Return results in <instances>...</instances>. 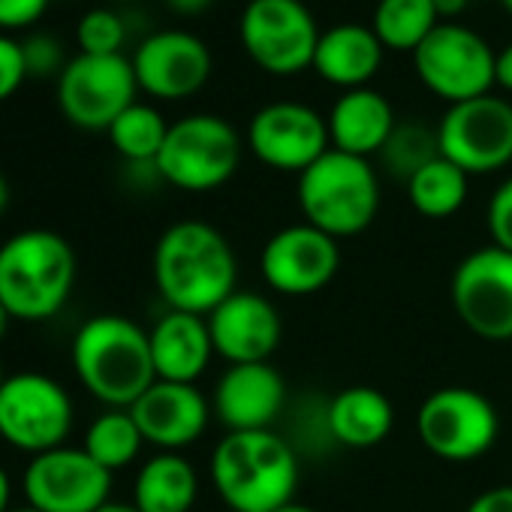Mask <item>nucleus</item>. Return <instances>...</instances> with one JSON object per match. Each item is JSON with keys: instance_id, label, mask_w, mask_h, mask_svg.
<instances>
[{"instance_id": "f704fd0d", "label": "nucleus", "mask_w": 512, "mask_h": 512, "mask_svg": "<svg viewBox=\"0 0 512 512\" xmlns=\"http://www.w3.org/2000/svg\"><path fill=\"white\" fill-rule=\"evenodd\" d=\"M49 0H0V31H19L40 22Z\"/></svg>"}, {"instance_id": "ddd939ff", "label": "nucleus", "mask_w": 512, "mask_h": 512, "mask_svg": "<svg viewBox=\"0 0 512 512\" xmlns=\"http://www.w3.org/2000/svg\"><path fill=\"white\" fill-rule=\"evenodd\" d=\"M440 154L467 175H488L512 163V103L494 94L449 106L437 124Z\"/></svg>"}, {"instance_id": "c756f323", "label": "nucleus", "mask_w": 512, "mask_h": 512, "mask_svg": "<svg viewBox=\"0 0 512 512\" xmlns=\"http://www.w3.org/2000/svg\"><path fill=\"white\" fill-rule=\"evenodd\" d=\"M377 157L395 178H401L407 184L419 169H425L431 160L440 157L437 130H431L422 121H401V124H395L392 136L386 139V145L380 148Z\"/></svg>"}, {"instance_id": "a211bd4d", "label": "nucleus", "mask_w": 512, "mask_h": 512, "mask_svg": "<svg viewBox=\"0 0 512 512\" xmlns=\"http://www.w3.org/2000/svg\"><path fill=\"white\" fill-rule=\"evenodd\" d=\"M205 320H208L214 353L229 365L269 362L272 353L281 347L284 326L278 308L260 293L235 290Z\"/></svg>"}, {"instance_id": "a18cd8bd", "label": "nucleus", "mask_w": 512, "mask_h": 512, "mask_svg": "<svg viewBox=\"0 0 512 512\" xmlns=\"http://www.w3.org/2000/svg\"><path fill=\"white\" fill-rule=\"evenodd\" d=\"M10 512H40V509H34V506H25V509H10Z\"/></svg>"}, {"instance_id": "58836bf2", "label": "nucleus", "mask_w": 512, "mask_h": 512, "mask_svg": "<svg viewBox=\"0 0 512 512\" xmlns=\"http://www.w3.org/2000/svg\"><path fill=\"white\" fill-rule=\"evenodd\" d=\"M434 7H437L440 19L449 22L452 16H458V13H464L470 7V0H434Z\"/></svg>"}, {"instance_id": "412c9836", "label": "nucleus", "mask_w": 512, "mask_h": 512, "mask_svg": "<svg viewBox=\"0 0 512 512\" xmlns=\"http://www.w3.org/2000/svg\"><path fill=\"white\" fill-rule=\"evenodd\" d=\"M148 341L157 380L169 383H196L214 356L208 320L184 311H166L148 332Z\"/></svg>"}, {"instance_id": "5701e85b", "label": "nucleus", "mask_w": 512, "mask_h": 512, "mask_svg": "<svg viewBox=\"0 0 512 512\" xmlns=\"http://www.w3.org/2000/svg\"><path fill=\"white\" fill-rule=\"evenodd\" d=\"M383 43L365 25H335L320 34L314 70L329 85L344 91L368 88L383 64Z\"/></svg>"}, {"instance_id": "6ab92c4d", "label": "nucleus", "mask_w": 512, "mask_h": 512, "mask_svg": "<svg viewBox=\"0 0 512 512\" xmlns=\"http://www.w3.org/2000/svg\"><path fill=\"white\" fill-rule=\"evenodd\" d=\"M130 416L136 419L145 443L178 452L190 443H196L211 419V407L205 395L196 389V383H169L154 380L130 407Z\"/></svg>"}, {"instance_id": "39448f33", "label": "nucleus", "mask_w": 512, "mask_h": 512, "mask_svg": "<svg viewBox=\"0 0 512 512\" xmlns=\"http://www.w3.org/2000/svg\"><path fill=\"white\" fill-rule=\"evenodd\" d=\"M299 208L305 223L332 235L353 238L365 232L380 208V181L365 157L329 148L299 175Z\"/></svg>"}, {"instance_id": "4c0bfd02", "label": "nucleus", "mask_w": 512, "mask_h": 512, "mask_svg": "<svg viewBox=\"0 0 512 512\" xmlns=\"http://www.w3.org/2000/svg\"><path fill=\"white\" fill-rule=\"evenodd\" d=\"M166 4L175 10V13H184V16H196L202 10H208L214 0H166Z\"/></svg>"}, {"instance_id": "f257e3e1", "label": "nucleus", "mask_w": 512, "mask_h": 512, "mask_svg": "<svg viewBox=\"0 0 512 512\" xmlns=\"http://www.w3.org/2000/svg\"><path fill=\"white\" fill-rule=\"evenodd\" d=\"M235 253L205 220L172 223L154 247V284L169 311L208 317L235 293Z\"/></svg>"}, {"instance_id": "c85d7f7f", "label": "nucleus", "mask_w": 512, "mask_h": 512, "mask_svg": "<svg viewBox=\"0 0 512 512\" xmlns=\"http://www.w3.org/2000/svg\"><path fill=\"white\" fill-rule=\"evenodd\" d=\"M115 151L130 160V163H151L157 160L166 136H169V124L166 118L154 109V106H145V103H133L127 112H121L115 118V124L106 130Z\"/></svg>"}, {"instance_id": "ea45409f", "label": "nucleus", "mask_w": 512, "mask_h": 512, "mask_svg": "<svg viewBox=\"0 0 512 512\" xmlns=\"http://www.w3.org/2000/svg\"><path fill=\"white\" fill-rule=\"evenodd\" d=\"M10 500H13V482H10V473L0 467V512H10L13 509Z\"/></svg>"}, {"instance_id": "a878e982", "label": "nucleus", "mask_w": 512, "mask_h": 512, "mask_svg": "<svg viewBox=\"0 0 512 512\" xmlns=\"http://www.w3.org/2000/svg\"><path fill=\"white\" fill-rule=\"evenodd\" d=\"M440 22L434 0H380L371 31L389 52H416Z\"/></svg>"}, {"instance_id": "2f4dec72", "label": "nucleus", "mask_w": 512, "mask_h": 512, "mask_svg": "<svg viewBox=\"0 0 512 512\" xmlns=\"http://www.w3.org/2000/svg\"><path fill=\"white\" fill-rule=\"evenodd\" d=\"M485 223H488V235H491V244L512 253V178H506L491 202H488V214H485Z\"/></svg>"}, {"instance_id": "473e14b6", "label": "nucleus", "mask_w": 512, "mask_h": 512, "mask_svg": "<svg viewBox=\"0 0 512 512\" xmlns=\"http://www.w3.org/2000/svg\"><path fill=\"white\" fill-rule=\"evenodd\" d=\"M25 79H28V64H25L22 43L0 34V103L10 100Z\"/></svg>"}, {"instance_id": "e433bc0d", "label": "nucleus", "mask_w": 512, "mask_h": 512, "mask_svg": "<svg viewBox=\"0 0 512 512\" xmlns=\"http://www.w3.org/2000/svg\"><path fill=\"white\" fill-rule=\"evenodd\" d=\"M494 76H497V85H500L503 91H509V94H512V43H509L503 52H497Z\"/></svg>"}, {"instance_id": "09e8293b", "label": "nucleus", "mask_w": 512, "mask_h": 512, "mask_svg": "<svg viewBox=\"0 0 512 512\" xmlns=\"http://www.w3.org/2000/svg\"><path fill=\"white\" fill-rule=\"evenodd\" d=\"M226 512H229V509H226Z\"/></svg>"}, {"instance_id": "9b49d317", "label": "nucleus", "mask_w": 512, "mask_h": 512, "mask_svg": "<svg viewBox=\"0 0 512 512\" xmlns=\"http://www.w3.org/2000/svg\"><path fill=\"white\" fill-rule=\"evenodd\" d=\"M133 61L124 55H76L58 76V106L82 130H109L136 103Z\"/></svg>"}, {"instance_id": "423d86ee", "label": "nucleus", "mask_w": 512, "mask_h": 512, "mask_svg": "<svg viewBox=\"0 0 512 512\" xmlns=\"http://www.w3.org/2000/svg\"><path fill=\"white\" fill-rule=\"evenodd\" d=\"M241 163L238 130L217 115H187L169 124L154 172L178 190L208 193L223 187Z\"/></svg>"}, {"instance_id": "1a4fd4ad", "label": "nucleus", "mask_w": 512, "mask_h": 512, "mask_svg": "<svg viewBox=\"0 0 512 512\" xmlns=\"http://www.w3.org/2000/svg\"><path fill=\"white\" fill-rule=\"evenodd\" d=\"M416 431L431 455L452 464H467L494 446L500 419L494 404L476 389L446 386L422 401Z\"/></svg>"}, {"instance_id": "20e7f679", "label": "nucleus", "mask_w": 512, "mask_h": 512, "mask_svg": "<svg viewBox=\"0 0 512 512\" xmlns=\"http://www.w3.org/2000/svg\"><path fill=\"white\" fill-rule=\"evenodd\" d=\"M73 368L82 386L112 410H130L157 380L148 332L118 314L91 317L76 332Z\"/></svg>"}, {"instance_id": "f3484780", "label": "nucleus", "mask_w": 512, "mask_h": 512, "mask_svg": "<svg viewBox=\"0 0 512 512\" xmlns=\"http://www.w3.org/2000/svg\"><path fill=\"white\" fill-rule=\"evenodd\" d=\"M133 73L145 94L157 100H187L211 76L208 46L187 31H157L133 55Z\"/></svg>"}, {"instance_id": "6e6552de", "label": "nucleus", "mask_w": 512, "mask_h": 512, "mask_svg": "<svg viewBox=\"0 0 512 512\" xmlns=\"http://www.w3.org/2000/svg\"><path fill=\"white\" fill-rule=\"evenodd\" d=\"M413 67L422 85L449 106L485 97L497 85V55L476 31L458 22H440L413 52Z\"/></svg>"}, {"instance_id": "72a5a7b5", "label": "nucleus", "mask_w": 512, "mask_h": 512, "mask_svg": "<svg viewBox=\"0 0 512 512\" xmlns=\"http://www.w3.org/2000/svg\"><path fill=\"white\" fill-rule=\"evenodd\" d=\"M22 49H25L28 76H49L55 70H64L61 49L52 37H31V43H22Z\"/></svg>"}, {"instance_id": "c03bdc74", "label": "nucleus", "mask_w": 512, "mask_h": 512, "mask_svg": "<svg viewBox=\"0 0 512 512\" xmlns=\"http://www.w3.org/2000/svg\"><path fill=\"white\" fill-rule=\"evenodd\" d=\"M278 512H317V509H311V506H305V503H287V506H281Z\"/></svg>"}, {"instance_id": "393cba45", "label": "nucleus", "mask_w": 512, "mask_h": 512, "mask_svg": "<svg viewBox=\"0 0 512 512\" xmlns=\"http://www.w3.org/2000/svg\"><path fill=\"white\" fill-rule=\"evenodd\" d=\"M199 497V476L178 452H160L142 464L133 488L139 512H190Z\"/></svg>"}, {"instance_id": "c9c22d12", "label": "nucleus", "mask_w": 512, "mask_h": 512, "mask_svg": "<svg viewBox=\"0 0 512 512\" xmlns=\"http://www.w3.org/2000/svg\"><path fill=\"white\" fill-rule=\"evenodd\" d=\"M467 512H512V485H494L473 497Z\"/></svg>"}, {"instance_id": "aec40b11", "label": "nucleus", "mask_w": 512, "mask_h": 512, "mask_svg": "<svg viewBox=\"0 0 512 512\" xmlns=\"http://www.w3.org/2000/svg\"><path fill=\"white\" fill-rule=\"evenodd\" d=\"M287 401V383L269 362L229 365L214 386V413L226 431H269Z\"/></svg>"}, {"instance_id": "a19ab883", "label": "nucleus", "mask_w": 512, "mask_h": 512, "mask_svg": "<svg viewBox=\"0 0 512 512\" xmlns=\"http://www.w3.org/2000/svg\"><path fill=\"white\" fill-rule=\"evenodd\" d=\"M7 205H10V184H7L4 175H0V214L7 211Z\"/></svg>"}, {"instance_id": "7c9ffc66", "label": "nucleus", "mask_w": 512, "mask_h": 512, "mask_svg": "<svg viewBox=\"0 0 512 512\" xmlns=\"http://www.w3.org/2000/svg\"><path fill=\"white\" fill-rule=\"evenodd\" d=\"M127 28L112 10H88L76 25V43L82 55H121Z\"/></svg>"}, {"instance_id": "dca6fc26", "label": "nucleus", "mask_w": 512, "mask_h": 512, "mask_svg": "<svg viewBox=\"0 0 512 512\" xmlns=\"http://www.w3.org/2000/svg\"><path fill=\"white\" fill-rule=\"evenodd\" d=\"M338 269V238L314 229L311 223H293L275 232L260 253V272L266 284L281 296H314L332 284Z\"/></svg>"}, {"instance_id": "bb28decb", "label": "nucleus", "mask_w": 512, "mask_h": 512, "mask_svg": "<svg viewBox=\"0 0 512 512\" xmlns=\"http://www.w3.org/2000/svg\"><path fill=\"white\" fill-rule=\"evenodd\" d=\"M467 178L470 175L464 169H458L452 160L440 154L407 181L410 205L428 220L452 217L467 202Z\"/></svg>"}, {"instance_id": "49530a36", "label": "nucleus", "mask_w": 512, "mask_h": 512, "mask_svg": "<svg viewBox=\"0 0 512 512\" xmlns=\"http://www.w3.org/2000/svg\"><path fill=\"white\" fill-rule=\"evenodd\" d=\"M500 4H503V7H506L509 13H512V0H500Z\"/></svg>"}, {"instance_id": "f8f14e48", "label": "nucleus", "mask_w": 512, "mask_h": 512, "mask_svg": "<svg viewBox=\"0 0 512 512\" xmlns=\"http://www.w3.org/2000/svg\"><path fill=\"white\" fill-rule=\"evenodd\" d=\"M458 320L482 341H512V253L488 244L452 272L449 284Z\"/></svg>"}, {"instance_id": "9d476101", "label": "nucleus", "mask_w": 512, "mask_h": 512, "mask_svg": "<svg viewBox=\"0 0 512 512\" xmlns=\"http://www.w3.org/2000/svg\"><path fill=\"white\" fill-rule=\"evenodd\" d=\"M73 428V401L67 389L46 374H16L0 389V437L10 446L40 455L64 446Z\"/></svg>"}, {"instance_id": "2eb2a0df", "label": "nucleus", "mask_w": 512, "mask_h": 512, "mask_svg": "<svg viewBox=\"0 0 512 512\" xmlns=\"http://www.w3.org/2000/svg\"><path fill=\"white\" fill-rule=\"evenodd\" d=\"M247 148L269 169L302 175L332 148V139L329 124L317 109L281 100L263 106L250 118Z\"/></svg>"}, {"instance_id": "de8ad7c7", "label": "nucleus", "mask_w": 512, "mask_h": 512, "mask_svg": "<svg viewBox=\"0 0 512 512\" xmlns=\"http://www.w3.org/2000/svg\"><path fill=\"white\" fill-rule=\"evenodd\" d=\"M4 380H7V377H4V374H0V389H4Z\"/></svg>"}, {"instance_id": "37998d69", "label": "nucleus", "mask_w": 512, "mask_h": 512, "mask_svg": "<svg viewBox=\"0 0 512 512\" xmlns=\"http://www.w3.org/2000/svg\"><path fill=\"white\" fill-rule=\"evenodd\" d=\"M10 311H7V305L0 302V341H4V335H7V329H10Z\"/></svg>"}, {"instance_id": "f03ea898", "label": "nucleus", "mask_w": 512, "mask_h": 512, "mask_svg": "<svg viewBox=\"0 0 512 512\" xmlns=\"http://www.w3.org/2000/svg\"><path fill=\"white\" fill-rule=\"evenodd\" d=\"M211 485L229 512H278L293 503L299 458L269 431H226L211 452Z\"/></svg>"}, {"instance_id": "4468645a", "label": "nucleus", "mask_w": 512, "mask_h": 512, "mask_svg": "<svg viewBox=\"0 0 512 512\" xmlns=\"http://www.w3.org/2000/svg\"><path fill=\"white\" fill-rule=\"evenodd\" d=\"M112 473L85 449L58 446L31 458L25 470L28 506L40 512H97L109 503Z\"/></svg>"}, {"instance_id": "4be33fe9", "label": "nucleus", "mask_w": 512, "mask_h": 512, "mask_svg": "<svg viewBox=\"0 0 512 512\" xmlns=\"http://www.w3.org/2000/svg\"><path fill=\"white\" fill-rule=\"evenodd\" d=\"M326 124H329V139L335 151L368 160L371 154H380V148L386 145L398 121H395L392 103L380 91L353 88L335 100Z\"/></svg>"}, {"instance_id": "cd10ccee", "label": "nucleus", "mask_w": 512, "mask_h": 512, "mask_svg": "<svg viewBox=\"0 0 512 512\" xmlns=\"http://www.w3.org/2000/svg\"><path fill=\"white\" fill-rule=\"evenodd\" d=\"M145 437L136 425V419L130 416V410H109L103 416H97L85 434V452L106 467L109 473L127 467L136 461L139 449H142Z\"/></svg>"}, {"instance_id": "7ed1b4c3", "label": "nucleus", "mask_w": 512, "mask_h": 512, "mask_svg": "<svg viewBox=\"0 0 512 512\" xmlns=\"http://www.w3.org/2000/svg\"><path fill=\"white\" fill-rule=\"evenodd\" d=\"M76 284V253L52 229H25L0 244V302L13 320L55 317Z\"/></svg>"}, {"instance_id": "79ce46f5", "label": "nucleus", "mask_w": 512, "mask_h": 512, "mask_svg": "<svg viewBox=\"0 0 512 512\" xmlns=\"http://www.w3.org/2000/svg\"><path fill=\"white\" fill-rule=\"evenodd\" d=\"M97 512H139V509H136L133 503H112V500H109V503H106L103 509H97Z\"/></svg>"}, {"instance_id": "b1692460", "label": "nucleus", "mask_w": 512, "mask_h": 512, "mask_svg": "<svg viewBox=\"0 0 512 512\" xmlns=\"http://www.w3.org/2000/svg\"><path fill=\"white\" fill-rule=\"evenodd\" d=\"M326 422L338 443L350 449H371L392 434L395 407L374 386H350L332 398Z\"/></svg>"}, {"instance_id": "0eeeda50", "label": "nucleus", "mask_w": 512, "mask_h": 512, "mask_svg": "<svg viewBox=\"0 0 512 512\" xmlns=\"http://www.w3.org/2000/svg\"><path fill=\"white\" fill-rule=\"evenodd\" d=\"M241 49L272 76H296L314 67L320 31L302 0H250L238 22Z\"/></svg>"}]
</instances>
